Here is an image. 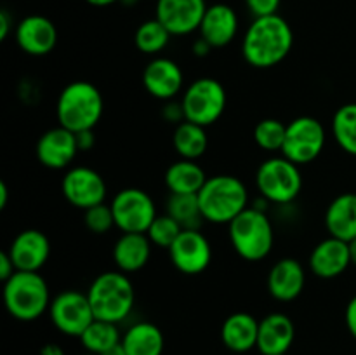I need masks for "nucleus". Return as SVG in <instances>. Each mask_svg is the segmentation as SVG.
<instances>
[{
    "label": "nucleus",
    "mask_w": 356,
    "mask_h": 355,
    "mask_svg": "<svg viewBox=\"0 0 356 355\" xmlns=\"http://www.w3.org/2000/svg\"><path fill=\"white\" fill-rule=\"evenodd\" d=\"M327 134L322 122L315 117H298L287 124L282 155L298 166L313 162L325 146Z\"/></svg>",
    "instance_id": "obj_10"
},
{
    "label": "nucleus",
    "mask_w": 356,
    "mask_h": 355,
    "mask_svg": "<svg viewBox=\"0 0 356 355\" xmlns=\"http://www.w3.org/2000/svg\"><path fill=\"white\" fill-rule=\"evenodd\" d=\"M256 187L261 197L273 204H291L302 188V176L298 164L287 157H270L256 173Z\"/></svg>",
    "instance_id": "obj_7"
},
{
    "label": "nucleus",
    "mask_w": 356,
    "mask_h": 355,
    "mask_svg": "<svg viewBox=\"0 0 356 355\" xmlns=\"http://www.w3.org/2000/svg\"><path fill=\"white\" fill-rule=\"evenodd\" d=\"M296 338V326L285 313L275 312L259 320L257 350L261 355H285Z\"/></svg>",
    "instance_id": "obj_21"
},
{
    "label": "nucleus",
    "mask_w": 356,
    "mask_h": 355,
    "mask_svg": "<svg viewBox=\"0 0 356 355\" xmlns=\"http://www.w3.org/2000/svg\"><path fill=\"white\" fill-rule=\"evenodd\" d=\"M170 37L172 35L169 33V30L155 17L139 24L134 33V44L145 54L155 56L169 45Z\"/></svg>",
    "instance_id": "obj_32"
},
{
    "label": "nucleus",
    "mask_w": 356,
    "mask_h": 355,
    "mask_svg": "<svg viewBox=\"0 0 356 355\" xmlns=\"http://www.w3.org/2000/svg\"><path fill=\"white\" fill-rule=\"evenodd\" d=\"M229 242L240 258L261 261L271 253L275 232L266 212L259 207H247L228 225Z\"/></svg>",
    "instance_id": "obj_6"
},
{
    "label": "nucleus",
    "mask_w": 356,
    "mask_h": 355,
    "mask_svg": "<svg viewBox=\"0 0 356 355\" xmlns=\"http://www.w3.org/2000/svg\"><path fill=\"white\" fill-rule=\"evenodd\" d=\"M7 253L13 258L16 270L38 271L47 263L49 254H51V242L40 230L28 228L14 237Z\"/></svg>",
    "instance_id": "obj_18"
},
{
    "label": "nucleus",
    "mask_w": 356,
    "mask_h": 355,
    "mask_svg": "<svg viewBox=\"0 0 356 355\" xmlns=\"http://www.w3.org/2000/svg\"><path fill=\"white\" fill-rule=\"evenodd\" d=\"M172 145L177 155L186 160H198L209 146V136L205 127L183 120L176 125L172 136Z\"/></svg>",
    "instance_id": "obj_28"
},
{
    "label": "nucleus",
    "mask_w": 356,
    "mask_h": 355,
    "mask_svg": "<svg viewBox=\"0 0 356 355\" xmlns=\"http://www.w3.org/2000/svg\"><path fill=\"white\" fill-rule=\"evenodd\" d=\"M152 240L146 233H122L113 246V261L124 274L143 270L152 258Z\"/></svg>",
    "instance_id": "obj_23"
},
{
    "label": "nucleus",
    "mask_w": 356,
    "mask_h": 355,
    "mask_svg": "<svg viewBox=\"0 0 356 355\" xmlns=\"http://www.w3.org/2000/svg\"><path fill=\"white\" fill-rule=\"evenodd\" d=\"M325 228L330 237L351 242L356 239V194H341L325 211Z\"/></svg>",
    "instance_id": "obj_25"
},
{
    "label": "nucleus",
    "mask_w": 356,
    "mask_h": 355,
    "mask_svg": "<svg viewBox=\"0 0 356 355\" xmlns=\"http://www.w3.org/2000/svg\"><path fill=\"white\" fill-rule=\"evenodd\" d=\"M162 117L165 118L167 122H172V124H181L184 120V110L181 101L170 100L165 101V106L162 108Z\"/></svg>",
    "instance_id": "obj_37"
},
{
    "label": "nucleus",
    "mask_w": 356,
    "mask_h": 355,
    "mask_svg": "<svg viewBox=\"0 0 356 355\" xmlns=\"http://www.w3.org/2000/svg\"><path fill=\"white\" fill-rule=\"evenodd\" d=\"M76 134V145H79L80 152H89L96 145V136H94L92 129H87V131L75 132Z\"/></svg>",
    "instance_id": "obj_39"
},
{
    "label": "nucleus",
    "mask_w": 356,
    "mask_h": 355,
    "mask_svg": "<svg viewBox=\"0 0 356 355\" xmlns=\"http://www.w3.org/2000/svg\"><path fill=\"white\" fill-rule=\"evenodd\" d=\"M306 285V271L301 261L284 258L268 274V291L278 301H294Z\"/></svg>",
    "instance_id": "obj_22"
},
{
    "label": "nucleus",
    "mask_w": 356,
    "mask_h": 355,
    "mask_svg": "<svg viewBox=\"0 0 356 355\" xmlns=\"http://www.w3.org/2000/svg\"><path fill=\"white\" fill-rule=\"evenodd\" d=\"M110 205L115 226L122 233H146L159 216L153 198L141 188H124L115 195Z\"/></svg>",
    "instance_id": "obj_9"
},
{
    "label": "nucleus",
    "mask_w": 356,
    "mask_h": 355,
    "mask_svg": "<svg viewBox=\"0 0 356 355\" xmlns=\"http://www.w3.org/2000/svg\"><path fill=\"white\" fill-rule=\"evenodd\" d=\"M83 355H94V354H89V352H87V354H83Z\"/></svg>",
    "instance_id": "obj_47"
},
{
    "label": "nucleus",
    "mask_w": 356,
    "mask_h": 355,
    "mask_svg": "<svg viewBox=\"0 0 356 355\" xmlns=\"http://www.w3.org/2000/svg\"><path fill=\"white\" fill-rule=\"evenodd\" d=\"M103 355H127V352H125L124 345H122V343H118L117 347L110 348V350H108V352H104Z\"/></svg>",
    "instance_id": "obj_45"
},
{
    "label": "nucleus",
    "mask_w": 356,
    "mask_h": 355,
    "mask_svg": "<svg viewBox=\"0 0 356 355\" xmlns=\"http://www.w3.org/2000/svg\"><path fill=\"white\" fill-rule=\"evenodd\" d=\"M350 244V254H351V265H355L356 267V239L351 240Z\"/></svg>",
    "instance_id": "obj_46"
},
{
    "label": "nucleus",
    "mask_w": 356,
    "mask_h": 355,
    "mask_svg": "<svg viewBox=\"0 0 356 355\" xmlns=\"http://www.w3.org/2000/svg\"><path fill=\"white\" fill-rule=\"evenodd\" d=\"M282 0H245V6L249 13L254 17H264L271 16V14H278V7H280Z\"/></svg>",
    "instance_id": "obj_36"
},
{
    "label": "nucleus",
    "mask_w": 356,
    "mask_h": 355,
    "mask_svg": "<svg viewBox=\"0 0 356 355\" xmlns=\"http://www.w3.org/2000/svg\"><path fill=\"white\" fill-rule=\"evenodd\" d=\"M174 267L186 275H198L212 261V247L200 230H183L169 249Z\"/></svg>",
    "instance_id": "obj_13"
},
{
    "label": "nucleus",
    "mask_w": 356,
    "mask_h": 355,
    "mask_svg": "<svg viewBox=\"0 0 356 355\" xmlns=\"http://www.w3.org/2000/svg\"><path fill=\"white\" fill-rule=\"evenodd\" d=\"M61 191L66 200L82 211L103 204L106 198V183L97 171L90 167H72L61 181Z\"/></svg>",
    "instance_id": "obj_12"
},
{
    "label": "nucleus",
    "mask_w": 356,
    "mask_h": 355,
    "mask_svg": "<svg viewBox=\"0 0 356 355\" xmlns=\"http://www.w3.org/2000/svg\"><path fill=\"white\" fill-rule=\"evenodd\" d=\"M181 104L184 110V120L209 127L225 113L226 89L219 80L202 77L186 87Z\"/></svg>",
    "instance_id": "obj_8"
},
{
    "label": "nucleus",
    "mask_w": 356,
    "mask_h": 355,
    "mask_svg": "<svg viewBox=\"0 0 356 355\" xmlns=\"http://www.w3.org/2000/svg\"><path fill=\"white\" fill-rule=\"evenodd\" d=\"M294 45V31L280 14L254 17L242 40V56L254 68H271L284 61Z\"/></svg>",
    "instance_id": "obj_1"
},
{
    "label": "nucleus",
    "mask_w": 356,
    "mask_h": 355,
    "mask_svg": "<svg viewBox=\"0 0 356 355\" xmlns=\"http://www.w3.org/2000/svg\"><path fill=\"white\" fill-rule=\"evenodd\" d=\"M197 195L204 219L214 225H229L249 207L247 187L242 180L229 174L209 178Z\"/></svg>",
    "instance_id": "obj_2"
},
{
    "label": "nucleus",
    "mask_w": 356,
    "mask_h": 355,
    "mask_svg": "<svg viewBox=\"0 0 356 355\" xmlns=\"http://www.w3.org/2000/svg\"><path fill=\"white\" fill-rule=\"evenodd\" d=\"M17 45L30 56H45L58 44V30L49 17L31 14L17 23L14 31Z\"/></svg>",
    "instance_id": "obj_16"
},
{
    "label": "nucleus",
    "mask_w": 356,
    "mask_h": 355,
    "mask_svg": "<svg viewBox=\"0 0 356 355\" xmlns=\"http://www.w3.org/2000/svg\"><path fill=\"white\" fill-rule=\"evenodd\" d=\"M211 49L212 47L204 40V38H198L193 44V54L198 56V58H204V56H207L209 52H211Z\"/></svg>",
    "instance_id": "obj_42"
},
{
    "label": "nucleus",
    "mask_w": 356,
    "mask_h": 355,
    "mask_svg": "<svg viewBox=\"0 0 356 355\" xmlns=\"http://www.w3.org/2000/svg\"><path fill=\"white\" fill-rule=\"evenodd\" d=\"M86 2L90 3V6H94V7H108V6H111V3L120 2V0H86Z\"/></svg>",
    "instance_id": "obj_44"
},
{
    "label": "nucleus",
    "mask_w": 356,
    "mask_h": 355,
    "mask_svg": "<svg viewBox=\"0 0 356 355\" xmlns=\"http://www.w3.org/2000/svg\"><path fill=\"white\" fill-rule=\"evenodd\" d=\"M207 7L205 0H156L155 17L172 37H183L200 28Z\"/></svg>",
    "instance_id": "obj_14"
},
{
    "label": "nucleus",
    "mask_w": 356,
    "mask_h": 355,
    "mask_svg": "<svg viewBox=\"0 0 356 355\" xmlns=\"http://www.w3.org/2000/svg\"><path fill=\"white\" fill-rule=\"evenodd\" d=\"M181 232H183V226L165 212V214H159L153 219L146 235L152 240L153 246L169 251Z\"/></svg>",
    "instance_id": "obj_34"
},
{
    "label": "nucleus",
    "mask_w": 356,
    "mask_h": 355,
    "mask_svg": "<svg viewBox=\"0 0 356 355\" xmlns=\"http://www.w3.org/2000/svg\"><path fill=\"white\" fill-rule=\"evenodd\" d=\"M308 265L312 274L318 278L339 277L351 265L350 244L329 235L313 247Z\"/></svg>",
    "instance_id": "obj_19"
},
{
    "label": "nucleus",
    "mask_w": 356,
    "mask_h": 355,
    "mask_svg": "<svg viewBox=\"0 0 356 355\" xmlns=\"http://www.w3.org/2000/svg\"><path fill=\"white\" fill-rule=\"evenodd\" d=\"M287 125L278 118H263L254 127V141L264 152H282Z\"/></svg>",
    "instance_id": "obj_33"
},
{
    "label": "nucleus",
    "mask_w": 356,
    "mask_h": 355,
    "mask_svg": "<svg viewBox=\"0 0 356 355\" xmlns=\"http://www.w3.org/2000/svg\"><path fill=\"white\" fill-rule=\"evenodd\" d=\"M7 202H9V187L6 181H0V209H6Z\"/></svg>",
    "instance_id": "obj_43"
},
{
    "label": "nucleus",
    "mask_w": 356,
    "mask_h": 355,
    "mask_svg": "<svg viewBox=\"0 0 356 355\" xmlns=\"http://www.w3.org/2000/svg\"><path fill=\"white\" fill-rule=\"evenodd\" d=\"M165 209L167 214L176 219L183 230H200L202 223L205 221L198 204V195L170 194Z\"/></svg>",
    "instance_id": "obj_30"
},
{
    "label": "nucleus",
    "mask_w": 356,
    "mask_h": 355,
    "mask_svg": "<svg viewBox=\"0 0 356 355\" xmlns=\"http://www.w3.org/2000/svg\"><path fill=\"white\" fill-rule=\"evenodd\" d=\"M198 31L200 38H204L212 49L226 47L238 33V16L235 9L226 3H212L205 10Z\"/></svg>",
    "instance_id": "obj_20"
},
{
    "label": "nucleus",
    "mask_w": 356,
    "mask_h": 355,
    "mask_svg": "<svg viewBox=\"0 0 356 355\" xmlns=\"http://www.w3.org/2000/svg\"><path fill=\"white\" fill-rule=\"evenodd\" d=\"M332 134L341 150L356 157V103L337 108L332 118Z\"/></svg>",
    "instance_id": "obj_31"
},
{
    "label": "nucleus",
    "mask_w": 356,
    "mask_h": 355,
    "mask_svg": "<svg viewBox=\"0 0 356 355\" xmlns=\"http://www.w3.org/2000/svg\"><path fill=\"white\" fill-rule=\"evenodd\" d=\"M13 16L9 14V10H0V40H6L9 37L10 30H13Z\"/></svg>",
    "instance_id": "obj_41"
},
{
    "label": "nucleus",
    "mask_w": 356,
    "mask_h": 355,
    "mask_svg": "<svg viewBox=\"0 0 356 355\" xmlns=\"http://www.w3.org/2000/svg\"><path fill=\"white\" fill-rule=\"evenodd\" d=\"M259 320L247 312H236L226 317L221 326V340L228 350L245 354L257 347Z\"/></svg>",
    "instance_id": "obj_24"
},
{
    "label": "nucleus",
    "mask_w": 356,
    "mask_h": 355,
    "mask_svg": "<svg viewBox=\"0 0 356 355\" xmlns=\"http://www.w3.org/2000/svg\"><path fill=\"white\" fill-rule=\"evenodd\" d=\"M163 180L170 194L197 195L209 178L205 176V171L198 166L197 160L179 159L167 167Z\"/></svg>",
    "instance_id": "obj_27"
},
{
    "label": "nucleus",
    "mask_w": 356,
    "mask_h": 355,
    "mask_svg": "<svg viewBox=\"0 0 356 355\" xmlns=\"http://www.w3.org/2000/svg\"><path fill=\"white\" fill-rule=\"evenodd\" d=\"M83 223L87 230L96 235H104L115 226V216L111 211V205L103 202V204L92 205V207L83 211Z\"/></svg>",
    "instance_id": "obj_35"
},
{
    "label": "nucleus",
    "mask_w": 356,
    "mask_h": 355,
    "mask_svg": "<svg viewBox=\"0 0 356 355\" xmlns=\"http://www.w3.org/2000/svg\"><path fill=\"white\" fill-rule=\"evenodd\" d=\"M80 343H82V347L89 354L103 355L104 352L122 343V334L120 329H118V324L94 319L92 324L80 336Z\"/></svg>",
    "instance_id": "obj_29"
},
{
    "label": "nucleus",
    "mask_w": 356,
    "mask_h": 355,
    "mask_svg": "<svg viewBox=\"0 0 356 355\" xmlns=\"http://www.w3.org/2000/svg\"><path fill=\"white\" fill-rule=\"evenodd\" d=\"M79 152L76 134L63 127V125L45 131L38 138L37 148H35L38 162L44 167L56 171L66 169L75 160Z\"/></svg>",
    "instance_id": "obj_15"
},
{
    "label": "nucleus",
    "mask_w": 356,
    "mask_h": 355,
    "mask_svg": "<svg viewBox=\"0 0 356 355\" xmlns=\"http://www.w3.org/2000/svg\"><path fill=\"white\" fill-rule=\"evenodd\" d=\"M49 317L59 333L73 338L82 336L83 331L96 319L87 292L73 289L59 292L56 298H52Z\"/></svg>",
    "instance_id": "obj_11"
},
{
    "label": "nucleus",
    "mask_w": 356,
    "mask_h": 355,
    "mask_svg": "<svg viewBox=\"0 0 356 355\" xmlns=\"http://www.w3.org/2000/svg\"><path fill=\"white\" fill-rule=\"evenodd\" d=\"M51 292L45 278L38 271L17 270L3 282V305L10 317L21 322H31L49 312Z\"/></svg>",
    "instance_id": "obj_5"
},
{
    "label": "nucleus",
    "mask_w": 356,
    "mask_h": 355,
    "mask_svg": "<svg viewBox=\"0 0 356 355\" xmlns=\"http://www.w3.org/2000/svg\"><path fill=\"white\" fill-rule=\"evenodd\" d=\"M87 296L94 317L106 322L120 324L131 315L134 308V285L127 274L120 270L97 275L90 284Z\"/></svg>",
    "instance_id": "obj_4"
},
{
    "label": "nucleus",
    "mask_w": 356,
    "mask_h": 355,
    "mask_svg": "<svg viewBox=\"0 0 356 355\" xmlns=\"http://www.w3.org/2000/svg\"><path fill=\"white\" fill-rule=\"evenodd\" d=\"M104 101L101 90L87 80H75L61 90L56 103L59 125L72 132L94 129L103 117Z\"/></svg>",
    "instance_id": "obj_3"
},
{
    "label": "nucleus",
    "mask_w": 356,
    "mask_h": 355,
    "mask_svg": "<svg viewBox=\"0 0 356 355\" xmlns=\"http://www.w3.org/2000/svg\"><path fill=\"white\" fill-rule=\"evenodd\" d=\"M346 326L351 336L356 340V296L350 299L346 306Z\"/></svg>",
    "instance_id": "obj_40"
},
{
    "label": "nucleus",
    "mask_w": 356,
    "mask_h": 355,
    "mask_svg": "<svg viewBox=\"0 0 356 355\" xmlns=\"http://www.w3.org/2000/svg\"><path fill=\"white\" fill-rule=\"evenodd\" d=\"M183 70L169 58H153L143 72V86L156 100H176L183 89Z\"/></svg>",
    "instance_id": "obj_17"
},
{
    "label": "nucleus",
    "mask_w": 356,
    "mask_h": 355,
    "mask_svg": "<svg viewBox=\"0 0 356 355\" xmlns=\"http://www.w3.org/2000/svg\"><path fill=\"white\" fill-rule=\"evenodd\" d=\"M127 355H162L165 340L159 326L153 322H136L122 334Z\"/></svg>",
    "instance_id": "obj_26"
},
{
    "label": "nucleus",
    "mask_w": 356,
    "mask_h": 355,
    "mask_svg": "<svg viewBox=\"0 0 356 355\" xmlns=\"http://www.w3.org/2000/svg\"><path fill=\"white\" fill-rule=\"evenodd\" d=\"M16 271V265H14L10 254L7 253V251H2V253H0V278H2L3 282L9 281Z\"/></svg>",
    "instance_id": "obj_38"
}]
</instances>
